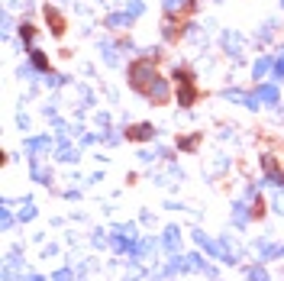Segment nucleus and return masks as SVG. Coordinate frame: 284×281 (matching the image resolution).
<instances>
[{"mask_svg":"<svg viewBox=\"0 0 284 281\" xmlns=\"http://www.w3.org/2000/svg\"><path fill=\"white\" fill-rule=\"evenodd\" d=\"M129 78H132V84L136 87H142V91H149V87H152V81L158 78V75H155V68H152V62H136V65H129Z\"/></svg>","mask_w":284,"mask_h":281,"instance_id":"f257e3e1","label":"nucleus"},{"mask_svg":"<svg viewBox=\"0 0 284 281\" xmlns=\"http://www.w3.org/2000/svg\"><path fill=\"white\" fill-rule=\"evenodd\" d=\"M149 97H152V101H158V103H165V101H168V84H165V81H161V78H155L152 81V87H149Z\"/></svg>","mask_w":284,"mask_h":281,"instance_id":"f03ea898","label":"nucleus"},{"mask_svg":"<svg viewBox=\"0 0 284 281\" xmlns=\"http://www.w3.org/2000/svg\"><path fill=\"white\" fill-rule=\"evenodd\" d=\"M255 97L265 101V103H278V87L275 84H258L255 87Z\"/></svg>","mask_w":284,"mask_h":281,"instance_id":"7ed1b4c3","label":"nucleus"},{"mask_svg":"<svg viewBox=\"0 0 284 281\" xmlns=\"http://www.w3.org/2000/svg\"><path fill=\"white\" fill-rule=\"evenodd\" d=\"M271 68H275V62H271L268 55H265V58H258V62L252 65V75H255V78H261V75H268Z\"/></svg>","mask_w":284,"mask_h":281,"instance_id":"20e7f679","label":"nucleus"},{"mask_svg":"<svg viewBox=\"0 0 284 281\" xmlns=\"http://www.w3.org/2000/svg\"><path fill=\"white\" fill-rule=\"evenodd\" d=\"M126 136H129V139H152V136H155V129H152L149 123H142V126H136V129H129Z\"/></svg>","mask_w":284,"mask_h":281,"instance_id":"39448f33","label":"nucleus"},{"mask_svg":"<svg viewBox=\"0 0 284 281\" xmlns=\"http://www.w3.org/2000/svg\"><path fill=\"white\" fill-rule=\"evenodd\" d=\"M129 23H132L129 13H113V16H107V26H113V29H123V26H129Z\"/></svg>","mask_w":284,"mask_h":281,"instance_id":"423d86ee","label":"nucleus"},{"mask_svg":"<svg viewBox=\"0 0 284 281\" xmlns=\"http://www.w3.org/2000/svg\"><path fill=\"white\" fill-rule=\"evenodd\" d=\"M142 10H146V7H142V0H129V3H126V13H129L132 20H136V16H142Z\"/></svg>","mask_w":284,"mask_h":281,"instance_id":"0eeeda50","label":"nucleus"},{"mask_svg":"<svg viewBox=\"0 0 284 281\" xmlns=\"http://www.w3.org/2000/svg\"><path fill=\"white\" fill-rule=\"evenodd\" d=\"M32 178H36V181H42V184H46V178H49V175H46V168H42V165H39L36 158H32Z\"/></svg>","mask_w":284,"mask_h":281,"instance_id":"6e6552de","label":"nucleus"},{"mask_svg":"<svg viewBox=\"0 0 284 281\" xmlns=\"http://www.w3.org/2000/svg\"><path fill=\"white\" fill-rule=\"evenodd\" d=\"M165 242H168V249H175L178 242H181V236H178V230H175V227L168 230V236H165Z\"/></svg>","mask_w":284,"mask_h":281,"instance_id":"1a4fd4ad","label":"nucleus"},{"mask_svg":"<svg viewBox=\"0 0 284 281\" xmlns=\"http://www.w3.org/2000/svg\"><path fill=\"white\" fill-rule=\"evenodd\" d=\"M275 81H284V55L275 62Z\"/></svg>","mask_w":284,"mask_h":281,"instance_id":"9d476101","label":"nucleus"},{"mask_svg":"<svg viewBox=\"0 0 284 281\" xmlns=\"http://www.w3.org/2000/svg\"><path fill=\"white\" fill-rule=\"evenodd\" d=\"M249 278L252 281H268V275L261 272V268H249Z\"/></svg>","mask_w":284,"mask_h":281,"instance_id":"9b49d317","label":"nucleus"},{"mask_svg":"<svg viewBox=\"0 0 284 281\" xmlns=\"http://www.w3.org/2000/svg\"><path fill=\"white\" fill-rule=\"evenodd\" d=\"M181 3H184V0H165V10H178Z\"/></svg>","mask_w":284,"mask_h":281,"instance_id":"f8f14e48","label":"nucleus"},{"mask_svg":"<svg viewBox=\"0 0 284 281\" xmlns=\"http://www.w3.org/2000/svg\"><path fill=\"white\" fill-rule=\"evenodd\" d=\"M275 210H278V213H284V197H281V194L275 197Z\"/></svg>","mask_w":284,"mask_h":281,"instance_id":"ddd939ff","label":"nucleus"},{"mask_svg":"<svg viewBox=\"0 0 284 281\" xmlns=\"http://www.w3.org/2000/svg\"><path fill=\"white\" fill-rule=\"evenodd\" d=\"M281 7H284V0H281Z\"/></svg>","mask_w":284,"mask_h":281,"instance_id":"4468645a","label":"nucleus"}]
</instances>
